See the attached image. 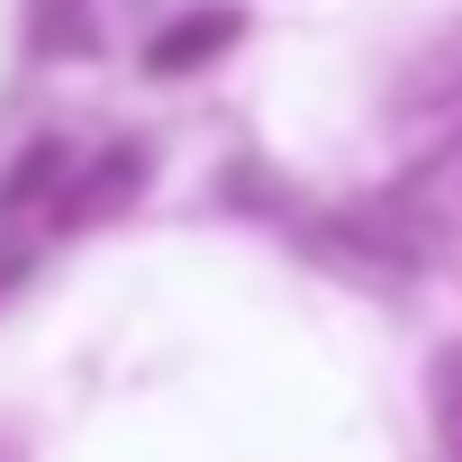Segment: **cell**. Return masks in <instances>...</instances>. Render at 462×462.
I'll return each mask as SVG.
<instances>
[{
    "instance_id": "6da1fadb",
    "label": "cell",
    "mask_w": 462,
    "mask_h": 462,
    "mask_svg": "<svg viewBox=\"0 0 462 462\" xmlns=\"http://www.w3.org/2000/svg\"><path fill=\"white\" fill-rule=\"evenodd\" d=\"M64 172H73V163H64V145H55V136H37V145H28V154L10 163V181H0V226L37 217L46 199L64 208Z\"/></svg>"
},
{
    "instance_id": "7a4b0ae2",
    "label": "cell",
    "mask_w": 462,
    "mask_h": 462,
    "mask_svg": "<svg viewBox=\"0 0 462 462\" xmlns=\"http://www.w3.org/2000/svg\"><path fill=\"white\" fill-rule=\"evenodd\" d=\"M236 46V10H190V19H172L154 46H145V64L154 73H190V64H208V55H226Z\"/></svg>"
},
{
    "instance_id": "3957f363",
    "label": "cell",
    "mask_w": 462,
    "mask_h": 462,
    "mask_svg": "<svg viewBox=\"0 0 462 462\" xmlns=\"http://www.w3.org/2000/svg\"><path fill=\"white\" fill-rule=\"evenodd\" d=\"M136 181H145V154H136V145H118V154H109V163H100V172L64 199V217H100V208H109L118 190H136Z\"/></svg>"
},
{
    "instance_id": "277c9868",
    "label": "cell",
    "mask_w": 462,
    "mask_h": 462,
    "mask_svg": "<svg viewBox=\"0 0 462 462\" xmlns=\"http://www.w3.org/2000/svg\"><path fill=\"white\" fill-rule=\"evenodd\" d=\"M435 408H444V444L462 453V345H453L444 372H435Z\"/></svg>"
}]
</instances>
